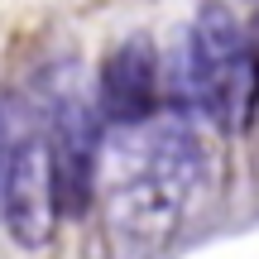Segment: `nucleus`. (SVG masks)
<instances>
[{"instance_id": "obj_1", "label": "nucleus", "mask_w": 259, "mask_h": 259, "mask_svg": "<svg viewBox=\"0 0 259 259\" xmlns=\"http://www.w3.org/2000/svg\"><path fill=\"white\" fill-rule=\"evenodd\" d=\"M206 183V149L183 120H149L120 130L115 144V183L106 192L111 221L120 235L154 245L173 235L183 211Z\"/></svg>"}, {"instance_id": "obj_2", "label": "nucleus", "mask_w": 259, "mask_h": 259, "mask_svg": "<svg viewBox=\"0 0 259 259\" xmlns=\"http://www.w3.org/2000/svg\"><path fill=\"white\" fill-rule=\"evenodd\" d=\"M101 111L87 101H63L48 125V158H53V187H58V211L87 216L96 197V168H101Z\"/></svg>"}, {"instance_id": "obj_3", "label": "nucleus", "mask_w": 259, "mask_h": 259, "mask_svg": "<svg viewBox=\"0 0 259 259\" xmlns=\"http://www.w3.org/2000/svg\"><path fill=\"white\" fill-rule=\"evenodd\" d=\"M58 187H53V158H48V135H24L15 149V168L5 183V231L15 235V245L38 250L53 240L58 226Z\"/></svg>"}, {"instance_id": "obj_4", "label": "nucleus", "mask_w": 259, "mask_h": 259, "mask_svg": "<svg viewBox=\"0 0 259 259\" xmlns=\"http://www.w3.org/2000/svg\"><path fill=\"white\" fill-rule=\"evenodd\" d=\"M158 106V53L144 34H130L101 63V120L115 130H135L154 120Z\"/></svg>"}, {"instance_id": "obj_5", "label": "nucleus", "mask_w": 259, "mask_h": 259, "mask_svg": "<svg viewBox=\"0 0 259 259\" xmlns=\"http://www.w3.org/2000/svg\"><path fill=\"white\" fill-rule=\"evenodd\" d=\"M197 111L211 115V120L221 130H231V135H245V130L254 125V115H259V53L254 48L206 87Z\"/></svg>"}, {"instance_id": "obj_6", "label": "nucleus", "mask_w": 259, "mask_h": 259, "mask_svg": "<svg viewBox=\"0 0 259 259\" xmlns=\"http://www.w3.org/2000/svg\"><path fill=\"white\" fill-rule=\"evenodd\" d=\"M19 130L15 115H10V101H0V211H5V183H10V168H15V149H19Z\"/></svg>"}]
</instances>
